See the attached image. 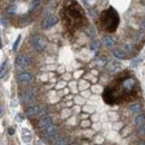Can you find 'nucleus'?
<instances>
[{"label":"nucleus","mask_w":145,"mask_h":145,"mask_svg":"<svg viewBox=\"0 0 145 145\" xmlns=\"http://www.w3.org/2000/svg\"><path fill=\"white\" fill-rule=\"evenodd\" d=\"M141 94L137 79L128 72H120L103 91V99L107 105H120L135 101Z\"/></svg>","instance_id":"nucleus-1"},{"label":"nucleus","mask_w":145,"mask_h":145,"mask_svg":"<svg viewBox=\"0 0 145 145\" xmlns=\"http://www.w3.org/2000/svg\"><path fill=\"white\" fill-rule=\"evenodd\" d=\"M59 15L67 34L74 35L87 26L88 20L82 6L76 0H65Z\"/></svg>","instance_id":"nucleus-2"},{"label":"nucleus","mask_w":145,"mask_h":145,"mask_svg":"<svg viewBox=\"0 0 145 145\" xmlns=\"http://www.w3.org/2000/svg\"><path fill=\"white\" fill-rule=\"evenodd\" d=\"M120 15L113 7H108L107 9L103 10L99 15V27L103 31L107 34H113L117 30L120 26Z\"/></svg>","instance_id":"nucleus-3"},{"label":"nucleus","mask_w":145,"mask_h":145,"mask_svg":"<svg viewBox=\"0 0 145 145\" xmlns=\"http://www.w3.org/2000/svg\"><path fill=\"white\" fill-rule=\"evenodd\" d=\"M30 41H31V45L34 46V48L36 49L38 53H42L45 50V48H46V41H45V39L40 36V35H37L36 34V35L31 36Z\"/></svg>","instance_id":"nucleus-4"},{"label":"nucleus","mask_w":145,"mask_h":145,"mask_svg":"<svg viewBox=\"0 0 145 145\" xmlns=\"http://www.w3.org/2000/svg\"><path fill=\"white\" fill-rule=\"evenodd\" d=\"M16 66L19 69H26L31 66V58L27 55H19L16 58Z\"/></svg>","instance_id":"nucleus-5"},{"label":"nucleus","mask_w":145,"mask_h":145,"mask_svg":"<svg viewBox=\"0 0 145 145\" xmlns=\"http://www.w3.org/2000/svg\"><path fill=\"white\" fill-rule=\"evenodd\" d=\"M45 113H46V109L40 105H33V106H30V107L26 109V115L29 116V117H34V116L41 115V114H45Z\"/></svg>","instance_id":"nucleus-6"},{"label":"nucleus","mask_w":145,"mask_h":145,"mask_svg":"<svg viewBox=\"0 0 145 145\" xmlns=\"http://www.w3.org/2000/svg\"><path fill=\"white\" fill-rule=\"evenodd\" d=\"M57 22H58V18H57L56 16H54V15H50V16H48L47 18L42 21L41 27H42L44 29H49V28L54 27Z\"/></svg>","instance_id":"nucleus-7"},{"label":"nucleus","mask_w":145,"mask_h":145,"mask_svg":"<svg viewBox=\"0 0 145 145\" xmlns=\"http://www.w3.org/2000/svg\"><path fill=\"white\" fill-rule=\"evenodd\" d=\"M57 132H58V131H57V127L54 126V124H53L52 126L42 129V135H44L45 138H49V140H52V138H55V137H56Z\"/></svg>","instance_id":"nucleus-8"},{"label":"nucleus","mask_w":145,"mask_h":145,"mask_svg":"<svg viewBox=\"0 0 145 145\" xmlns=\"http://www.w3.org/2000/svg\"><path fill=\"white\" fill-rule=\"evenodd\" d=\"M54 123H53V118L50 117V116H48V115H46V116H44V117H41L40 120H39V122H38V127L40 128V129H45V128H47V127L52 126Z\"/></svg>","instance_id":"nucleus-9"},{"label":"nucleus","mask_w":145,"mask_h":145,"mask_svg":"<svg viewBox=\"0 0 145 145\" xmlns=\"http://www.w3.org/2000/svg\"><path fill=\"white\" fill-rule=\"evenodd\" d=\"M21 99H22V102L26 103V104H31V103L36 99L35 93L33 91H30V89H28V91H26L21 95Z\"/></svg>","instance_id":"nucleus-10"},{"label":"nucleus","mask_w":145,"mask_h":145,"mask_svg":"<svg viewBox=\"0 0 145 145\" xmlns=\"http://www.w3.org/2000/svg\"><path fill=\"white\" fill-rule=\"evenodd\" d=\"M18 80L21 83H25V84H29L34 80V75L30 72H22V74L18 75Z\"/></svg>","instance_id":"nucleus-11"},{"label":"nucleus","mask_w":145,"mask_h":145,"mask_svg":"<svg viewBox=\"0 0 145 145\" xmlns=\"http://www.w3.org/2000/svg\"><path fill=\"white\" fill-rule=\"evenodd\" d=\"M134 123H135L136 127L141 126V125H144L145 124V114H140V115H137L136 118H135V121H134Z\"/></svg>","instance_id":"nucleus-12"},{"label":"nucleus","mask_w":145,"mask_h":145,"mask_svg":"<svg viewBox=\"0 0 145 145\" xmlns=\"http://www.w3.org/2000/svg\"><path fill=\"white\" fill-rule=\"evenodd\" d=\"M113 54L118 59H126L127 58V54L125 53V50H122V49H115Z\"/></svg>","instance_id":"nucleus-13"},{"label":"nucleus","mask_w":145,"mask_h":145,"mask_svg":"<svg viewBox=\"0 0 145 145\" xmlns=\"http://www.w3.org/2000/svg\"><path fill=\"white\" fill-rule=\"evenodd\" d=\"M104 42H105V46L107 47V48H112V47H114V39L112 38L110 36H105L104 37Z\"/></svg>","instance_id":"nucleus-14"},{"label":"nucleus","mask_w":145,"mask_h":145,"mask_svg":"<svg viewBox=\"0 0 145 145\" xmlns=\"http://www.w3.org/2000/svg\"><path fill=\"white\" fill-rule=\"evenodd\" d=\"M129 109H131L132 113H135V114L141 113V110H142V105H141V104H132Z\"/></svg>","instance_id":"nucleus-15"},{"label":"nucleus","mask_w":145,"mask_h":145,"mask_svg":"<svg viewBox=\"0 0 145 145\" xmlns=\"http://www.w3.org/2000/svg\"><path fill=\"white\" fill-rule=\"evenodd\" d=\"M143 61V56H141V57H137V58H135V59H133L132 60V63H131V66L132 67H136L140 63H142Z\"/></svg>","instance_id":"nucleus-16"},{"label":"nucleus","mask_w":145,"mask_h":145,"mask_svg":"<svg viewBox=\"0 0 145 145\" xmlns=\"http://www.w3.org/2000/svg\"><path fill=\"white\" fill-rule=\"evenodd\" d=\"M7 60H5L2 64H1V66H0V78H2L3 77V75H5V71L7 69Z\"/></svg>","instance_id":"nucleus-17"},{"label":"nucleus","mask_w":145,"mask_h":145,"mask_svg":"<svg viewBox=\"0 0 145 145\" xmlns=\"http://www.w3.org/2000/svg\"><path fill=\"white\" fill-rule=\"evenodd\" d=\"M99 47H101V42H99L98 40H94V41L91 42V50H98Z\"/></svg>","instance_id":"nucleus-18"},{"label":"nucleus","mask_w":145,"mask_h":145,"mask_svg":"<svg viewBox=\"0 0 145 145\" xmlns=\"http://www.w3.org/2000/svg\"><path fill=\"white\" fill-rule=\"evenodd\" d=\"M137 131H138V134H140L141 136H145V124L137 127Z\"/></svg>","instance_id":"nucleus-19"},{"label":"nucleus","mask_w":145,"mask_h":145,"mask_svg":"<svg viewBox=\"0 0 145 145\" xmlns=\"http://www.w3.org/2000/svg\"><path fill=\"white\" fill-rule=\"evenodd\" d=\"M39 6V0H35L33 3H31V7H30V9H29V11L31 12V11H34L35 9H36L37 7Z\"/></svg>","instance_id":"nucleus-20"},{"label":"nucleus","mask_w":145,"mask_h":145,"mask_svg":"<svg viewBox=\"0 0 145 145\" xmlns=\"http://www.w3.org/2000/svg\"><path fill=\"white\" fill-rule=\"evenodd\" d=\"M115 67H118V65H117L116 63H110L108 65V71L109 72H115V71H116Z\"/></svg>","instance_id":"nucleus-21"},{"label":"nucleus","mask_w":145,"mask_h":145,"mask_svg":"<svg viewBox=\"0 0 145 145\" xmlns=\"http://www.w3.org/2000/svg\"><path fill=\"white\" fill-rule=\"evenodd\" d=\"M20 40H21V36H18L17 37V39H16V41H15V44H14V46H12V49H14V50H17Z\"/></svg>","instance_id":"nucleus-22"},{"label":"nucleus","mask_w":145,"mask_h":145,"mask_svg":"<svg viewBox=\"0 0 145 145\" xmlns=\"http://www.w3.org/2000/svg\"><path fill=\"white\" fill-rule=\"evenodd\" d=\"M98 59H99L98 61H99V63H102V65H104V64L106 63V58H105V57H99Z\"/></svg>","instance_id":"nucleus-23"},{"label":"nucleus","mask_w":145,"mask_h":145,"mask_svg":"<svg viewBox=\"0 0 145 145\" xmlns=\"http://www.w3.org/2000/svg\"><path fill=\"white\" fill-rule=\"evenodd\" d=\"M16 120H17V121H18V122H21V121H22V120H24V116H22V115H21V114H18V115H17V116H16Z\"/></svg>","instance_id":"nucleus-24"},{"label":"nucleus","mask_w":145,"mask_h":145,"mask_svg":"<svg viewBox=\"0 0 145 145\" xmlns=\"http://www.w3.org/2000/svg\"><path fill=\"white\" fill-rule=\"evenodd\" d=\"M67 141H64V138H61V141H56V144H66Z\"/></svg>","instance_id":"nucleus-25"},{"label":"nucleus","mask_w":145,"mask_h":145,"mask_svg":"<svg viewBox=\"0 0 145 145\" xmlns=\"http://www.w3.org/2000/svg\"><path fill=\"white\" fill-rule=\"evenodd\" d=\"M141 30H142V31H145V20H143V22L141 24Z\"/></svg>","instance_id":"nucleus-26"},{"label":"nucleus","mask_w":145,"mask_h":145,"mask_svg":"<svg viewBox=\"0 0 145 145\" xmlns=\"http://www.w3.org/2000/svg\"><path fill=\"white\" fill-rule=\"evenodd\" d=\"M8 131H9V134H14V133H15V128H14V127H9Z\"/></svg>","instance_id":"nucleus-27"},{"label":"nucleus","mask_w":145,"mask_h":145,"mask_svg":"<svg viewBox=\"0 0 145 145\" xmlns=\"http://www.w3.org/2000/svg\"><path fill=\"white\" fill-rule=\"evenodd\" d=\"M2 48V44H1V38H0V49Z\"/></svg>","instance_id":"nucleus-28"},{"label":"nucleus","mask_w":145,"mask_h":145,"mask_svg":"<svg viewBox=\"0 0 145 145\" xmlns=\"http://www.w3.org/2000/svg\"><path fill=\"white\" fill-rule=\"evenodd\" d=\"M0 115H1V107H0Z\"/></svg>","instance_id":"nucleus-29"}]
</instances>
